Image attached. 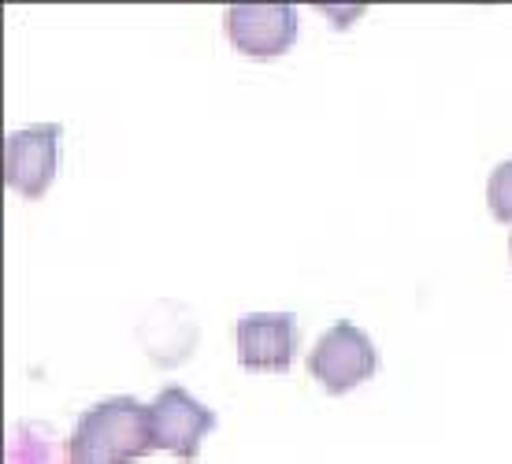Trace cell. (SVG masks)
Instances as JSON below:
<instances>
[{"instance_id": "cell-1", "label": "cell", "mask_w": 512, "mask_h": 464, "mask_svg": "<svg viewBox=\"0 0 512 464\" xmlns=\"http://www.w3.org/2000/svg\"><path fill=\"white\" fill-rule=\"evenodd\" d=\"M149 450H156L149 405L108 398L78 416L67 442V464H134Z\"/></svg>"}, {"instance_id": "cell-2", "label": "cell", "mask_w": 512, "mask_h": 464, "mask_svg": "<svg viewBox=\"0 0 512 464\" xmlns=\"http://www.w3.org/2000/svg\"><path fill=\"white\" fill-rule=\"evenodd\" d=\"M308 372L323 383L327 394H346V390L360 387L364 379H372L379 372V353L375 342L353 323H334L320 335L316 349L308 353Z\"/></svg>"}, {"instance_id": "cell-3", "label": "cell", "mask_w": 512, "mask_h": 464, "mask_svg": "<svg viewBox=\"0 0 512 464\" xmlns=\"http://www.w3.org/2000/svg\"><path fill=\"white\" fill-rule=\"evenodd\" d=\"M156 450L175 453L179 461H197V450L208 431H216V413L201 405L186 387H164L149 405Z\"/></svg>"}, {"instance_id": "cell-4", "label": "cell", "mask_w": 512, "mask_h": 464, "mask_svg": "<svg viewBox=\"0 0 512 464\" xmlns=\"http://www.w3.org/2000/svg\"><path fill=\"white\" fill-rule=\"evenodd\" d=\"M60 134L56 123L15 130L4 138V182L23 197H41L56 179L60 164Z\"/></svg>"}, {"instance_id": "cell-5", "label": "cell", "mask_w": 512, "mask_h": 464, "mask_svg": "<svg viewBox=\"0 0 512 464\" xmlns=\"http://www.w3.org/2000/svg\"><path fill=\"white\" fill-rule=\"evenodd\" d=\"M223 26L234 49L256 60L282 56L297 41V12L290 4H231L223 12Z\"/></svg>"}, {"instance_id": "cell-6", "label": "cell", "mask_w": 512, "mask_h": 464, "mask_svg": "<svg viewBox=\"0 0 512 464\" xmlns=\"http://www.w3.org/2000/svg\"><path fill=\"white\" fill-rule=\"evenodd\" d=\"M297 353L294 312H256L238 320V364L249 372H286Z\"/></svg>"}, {"instance_id": "cell-7", "label": "cell", "mask_w": 512, "mask_h": 464, "mask_svg": "<svg viewBox=\"0 0 512 464\" xmlns=\"http://www.w3.org/2000/svg\"><path fill=\"white\" fill-rule=\"evenodd\" d=\"M487 205L494 212V220L512 223V160H505V164H498V168L490 171Z\"/></svg>"}, {"instance_id": "cell-8", "label": "cell", "mask_w": 512, "mask_h": 464, "mask_svg": "<svg viewBox=\"0 0 512 464\" xmlns=\"http://www.w3.org/2000/svg\"><path fill=\"white\" fill-rule=\"evenodd\" d=\"M509 253H512V238H509Z\"/></svg>"}]
</instances>
